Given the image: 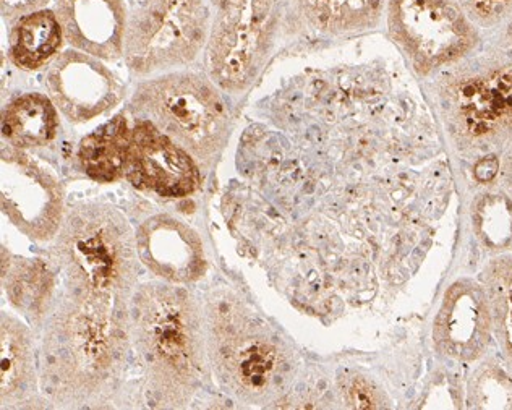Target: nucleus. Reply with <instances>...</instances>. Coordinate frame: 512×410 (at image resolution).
I'll return each instance as SVG.
<instances>
[{
	"label": "nucleus",
	"mask_w": 512,
	"mask_h": 410,
	"mask_svg": "<svg viewBox=\"0 0 512 410\" xmlns=\"http://www.w3.org/2000/svg\"><path fill=\"white\" fill-rule=\"evenodd\" d=\"M478 30H498L512 17V0H457Z\"/></svg>",
	"instance_id": "nucleus-25"
},
{
	"label": "nucleus",
	"mask_w": 512,
	"mask_h": 410,
	"mask_svg": "<svg viewBox=\"0 0 512 410\" xmlns=\"http://www.w3.org/2000/svg\"><path fill=\"white\" fill-rule=\"evenodd\" d=\"M64 31L51 10H38L18 18L10 35L9 56L23 70H38L56 59Z\"/></svg>",
	"instance_id": "nucleus-20"
},
{
	"label": "nucleus",
	"mask_w": 512,
	"mask_h": 410,
	"mask_svg": "<svg viewBox=\"0 0 512 410\" xmlns=\"http://www.w3.org/2000/svg\"><path fill=\"white\" fill-rule=\"evenodd\" d=\"M386 25L423 75L459 64L480 43V30L457 0H388Z\"/></svg>",
	"instance_id": "nucleus-9"
},
{
	"label": "nucleus",
	"mask_w": 512,
	"mask_h": 410,
	"mask_svg": "<svg viewBox=\"0 0 512 410\" xmlns=\"http://www.w3.org/2000/svg\"><path fill=\"white\" fill-rule=\"evenodd\" d=\"M128 109L177 141L205 171L229 137L226 103L213 80L198 73H167L141 83Z\"/></svg>",
	"instance_id": "nucleus-4"
},
{
	"label": "nucleus",
	"mask_w": 512,
	"mask_h": 410,
	"mask_svg": "<svg viewBox=\"0 0 512 410\" xmlns=\"http://www.w3.org/2000/svg\"><path fill=\"white\" fill-rule=\"evenodd\" d=\"M206 342L219 380L242 398H266L286 380L289 365L278 341L234 297L208 302Z\"/></svg>",
	"instance_id": "nucleus-5"
},
{
	"label": "nucleus",
	"mask_w": 512,
	"mask_h": 410,
	"mask_svg": "<svg viewBox=\"0 0 512 410\" xmlns=\"http://www.w3.org/2000/svg\"><path fill=\"white\" fill-rule=\"evenodd\" d=\"M130 140L132 129L124 114L83 138L78 159L86 176L103 184L124 179Z\"/></svg>",
	"instance_id": "nucleus-18"
},
{
	"label": "nucleus",
	"mask_w": 512,
	"mask_h": 410,
	"mask_svg": "<svg viewBox=\"0 0 512 410\" xmlns=\"http://www.w3.org/2000/svg\"><path fill=\"white\" fill-rule=\"evenodd\" d=\"M483 286L490 300L493 333L512 372V258L491 261L483 274Z\"/></svg>",
	"instance_id": "nucleus-22"
},
{
	"label": "nucleus",
	"mask_w": 512,
	"mask_h": 410,
	"mask_svg": "<svg viewBox=\"0 0 512 410\" xmlns=\"http://www.w3.org/2000/svg\"><path fill=\"white\" fill-rule=\"evenodd\" d=\"M508 179H509V185H511V188H512V156H511V161H509V164H508Z\"/></svg>",
	"instance_id": "nucleus-28"
},
{
	"label": "nucleus",
	"mask_w": 512,
	"mask_h": 410,
	"mask_svg": "<svg viewBox=\"0 0 512 410\" xmlns=\"http://www.w3.org/2000/svg\"><path fill=\"white\" fill-rule=\"evenodd\" d=\"M2 282L10 304L33 323H39L47 312L54 291V276L43 261L2 257Z\"/></svg>",
	"instance_id": "nucleus-21"
},
{
	"label": "nucleus",
	"mask_w": 512,
	"mask_h": 410,
	"mask_svg": "<svg viewBox=\"0 0 512 410\" xmlns=\"http://www.w3.org/2000/svg\"><path fill=\"white\" fill-rule=\"evenodd\" d=\"M64 188L20 148L7 146L0 159L2 213L28 239H56L64 223Z\"/></svg>",
	"instance_id": "nucleus-10"
},
{
	"label": "nucleus",
	"mask_w": 512,
	"mask_h": 410,
	"mask_svg": "<svg viewBox=\"0 0 512 410\" xmlns=\"http://www.w3.org/2000/svg\"><path fill=\"white\" fill-rule=\"evenodd\" d=\"M132 346L156 407L179 409L206 378V328L197 297L179 284L150 282L130 304Z\"/></svg>",
	"instance_id": "nucleus-2"
},
{
	"label": "nucleus",
	"mask_w": 512,
	"mask_h": 410,
	"mask_svg": "<svg viewBox=\"0 0 512 410\" xmlns=\"http://www.w3.org/2000/svg\"><path fill=\"white\" fill-rule=\"evenodd\" d=\"M59 129L57 106L41 93H26L13 99L4 111L2 135L10 146L26 150L47 145Z\"/></svg>",
	"instance_id": "nucleus-19"
},
{
	"label": "nucleus",
	"mask_w": 512,
	"mask_h": 410,
	"mask_svg": "<svg viewBox=\"0 0 512 410\" xmlns=\"http://www.w3.org/2000/svg\"><path fill=\"white\" fill-rule=\"evenodd\" d=\"M214 17L206 70L214 85L239 93L252 85L278 35L287 0H210Z\"/></svg>",
	"instance_id": "nucleus-8"
},
{
	"label": "nucleus",
	"mask_w": 512,
	"mask_h": 410,
	"mask_svg": "<svg viewBox=\"0 0 512 410\" xmlns=\"http://www.w3.org/2000/svg\"><path fill=\"white\" fill-rule=\"evenodd\" d=\"M344 396H346L347 404L354 409H375L376 404L375 391L367 381L359 376L349 378L344 385Z\"/></svg>",
	"instance_id": "nucleus-26"
},
{
	"label": "nucleus",
	"mask_w": 512,
	"mask_h": 410,
	"mask_svg": "<svg viewBox=\"0 0 512 410\" xmlns=\"http://www.w3.org/2000/svg\"><path fill=\"white\" fill-rule=\"evenodd\" d=\"M49 98L73 124H85L124 98V86L101 59L70 49L52 60L46 73Z\"/></svg>",
	"instance_id": "nucleus-12"
},
{
	"label": "nucleus",
	"mask_w": 512,
	"mask_h": 410,
	"mask_svg": "<svg viewBox=\"0 0 512 410\" xmlns=\"http://www.w3.org/2000/svg\"><path fill=\"white\" fill-rule=\"evenodd\" d=\"M49 0H2V15L5 18L23 17L31 12L43 10Z\"/></svg>",
	"instance_id": "nucleus-27"
},
{
	"label": "nucleus",
	"mask_w": 512,
	"mask_h": 410,
	"mask_svg": "<svg viewBox=\"0 0 512 410\" xmlns=\"http://www.w3.org/2000/svg\"><path fill=\"white\" fill-rule=\"evenodd\" d=\"M51 255L67 291L130 308L140 258L135 232L116 208L82 203L67 211Z\"/></svg>",
	"instance_id": "nucleus-3"
},
{
	"label": "nucleus",
	"mask_w": 512,
	"mask_h": 410,
	"mask_svg": "<svg viewBox=\"0 0 512 410\" xmlns=\"http://www.w3.org/2000/svg\"><path fill=\"white\" fill-rule=\"evenodd\" d=\"M35 342L30 328L9 313L0 326V401L20 404L35 393Z\"/></svg>",
	"instance_id": "nucleus-17"
},
{
	"label": "nucleus",
	"mask_w": 512,
	"mask_h": 410,
	"mask_svg": "<svg viewBox=\"0 0 512 410\" xmlns=\"http://www.w3.org/2000/svg\"><path fill=\"white\" fill-rule=\"evenodd\" d=\"M125 179L161 198L190 197L203 182L200 164L192 154L141 119L132 129Z\"/></svg>",
	"instance_id": "nucleus-11"
},
{
	"label": "nucleus",
	"mask_w": 512,
	"mask_h": 410,
	"mask_svg": "<svg viewBox=\"0 0 512 410\" xmlns=\"http://www.w3.org/2000/svg\"><path fill=\"white\" fill-rule=\"evenodd\" d=\"M487 56L451 78L449 124L462 145L485 148L512 138V17Z\"/></svg>",
	"instance_id": "nucleus-6"
},
{
	"label": "nucleus",
	"mask_w": 512,
	"mask_h": 410,
	"mask_svg": "<svg viewBox=\"0 0 512 410\" xmlns=\"http://www.w3.org/2000/svg\"><path fill=\"white\" fill-rule=\"evenodd\" d=\"M469 404L475 409H512V372L485 362L470 380Z\"/></svg>",
	"instance_id": "nucleus-23"
},
{
	"label": "nucleus",
	"mask_w": 512,
	"mask_h": 410,
	"mask_svg": "<svg viewBox=\"0 0 512 410\" xmlns=\"http://www.w3.org/2000/svg\"><path fill=\"white\" fill-rule=\"evenodd\" d=\"M130 346V308L65 291L41 342L44 394L60 407L104 406L119 388Z\"/></svg>",
	"instance_id": "nucleus-1"
},
{
	"label": "nucleus",
	"mask_w": 512,
	"mask_h": 410,
	"mask_svg": "<svg viewBox=\"0 0 512 410\" xmlns=\"http://www.w3.org/2000/svg\"><path fill=\"white\" fill-rule=\"evenodd\" d=\"M490 300L487 289L472 279L454 282L444 295L435 321V342L449 359L474 362L491 342Z\"/></svg>",
	"instance_id": "nucleus-13"
},
{
	"label": "nucleus",
	"mask_w": 512,
	"mask_h": 410,
	"mask_svg": "<svg viewBox=\"0 0 512 410\" xmlns=\"http://www.w3.org/2000/svg\"><path fill=\"white\" fill-rule=\"evenodd\" d=\"M56 15L73 49L104 60L124 56L128 22L124 0H57Z\"/></svg>",
	"instance_id": "nucleus-15"
},
{
	"label": "nucleus",
	"mask_w": 512,
	"mask_h": 410,
	"mask_svg": "<svg viewBox=\"0 0 512 410\" xmlns=\"http://www.w3.org/2000/svg\"><path fill=\"white\" fill-rule=\"evenodd\" d=\"M135 237L141 265L156 278L185 286L206 273L203 242L184 221L169 214H156L140 224Z\"/></svg>",
	"instance_id": "nucleus-14"
},
{
	"label": "nucleus",
	"mask_w": 512,
	"mask_h": 410,
	"mask_svg": "<svg viewBox=\"0 0 512 410\" xmlns=\"http://www.w3.org/2000/svg\"><path fill=\"white\" fill-rule=\"evenodd\" d=\"M475 227L491 248L508 244L512 235V205L504 195H485L475 203Z\"/></svg>",
	"instance_id": "nucleus-24"
},
{
	"label": "nucleus",
	"mask_w": 512,
	"mask_h": 410,
	"mask_svg": "<svg viewBox=\"0 0 512 410\" xmlns=\"http://www.w3.org/2000/svg\"><path fill=\"white\" fill-rule=\"evenodd\" d=\"M388 0H287V9L318 35L346 36L375 30L386 20Z\"/></svg>",
	"instance_id": "nucleus-16"
},
{
	"label": "nucleus",
	"mask_w": 512,
	"mask_h": 410,
	"mask_svg": "<svg viewBox=\"0 0 512 410\" xmlns=\"http://www.w3.org/2000/svg\"><path fill=\"white\" fill-rule=\"evenodd\" d=\"M210 0H133L128 10L124 57L145 77L197 59L211 31Z\"/></svg>",
	"instance_id": "nucleus-7"
}]
</instances>
